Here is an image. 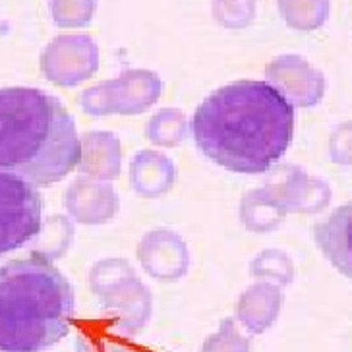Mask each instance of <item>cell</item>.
<instances>
[{"mask_svg":"<svg viewBox=\"0 0 352 352\" xmlns=\"http://www.w3.org/2000/svg\"><path fill=\"white\" fill-rule=\"evenodd\" d=\"M197 147L240 175H263L279 163L294 135V107L267 82L228 83L192 118Z\"/></svg>","mask_w":352,"mask_h":352,"instance_id":"cell-1","label":"cell"},{"mask_svg":"<svg viewBox=\"0 0 352 352\" xmlns=\"http://www.w3.org/2000/svg\"><path fill=\"white\" fill-rule=\"evenodd\" d=\"M78 161V130L56 97L35 87L0 89V173L51 186Z\"/></svg>","mask_w":352,"mask_h":352,"instance_id":"cell-2","label":"cell"},{"mask_svg":"<svg viewBox=\"0 0 352 352\" xmlns=\"http://www.w3.org/2000/svg\"><path fill=\"white\" fill-rule=\"evenodd\" d=\"M74 290L49 258L33 252L0 267V352H41L68 335Z\"/></svg>","mask_w":352,"mask_h":352,"instance_id":"cell-3","label":"cell"},{"mask_svg":"<svg viewBox=\"0 0 352 352\" xmlns=\"http://www.w3.org/2000/svg\"><path fill=\"white\" fill-rule=\"evenodd\" d=\"M43 230V201L33 184L0 173V256L25 246Z\"/></svg>","mask_w":352,"mask_h":352,"instance_id":"cell-4","label":"cell"},{"mask_svg":"<svg viewBox=\"0 0 352 352\" xmlns=\"http://www.w3.org/2000/svg\"><path fill=\"white\" fill-rule=\"evenodd\" d=\"M161 95V78L151 70L130 68L116 80L103 82L80 95L83 111L91 116L140 114Z\"/></svg>","mask_w":352,"mask_h":352,"instance_id":"cell-5","label":"cell"},{"mask_svg":"<svg viewBox=\"0 0 352 352\" xmlns=\"http://www.w3.org/2000/svg\"><path fill=\"white\" fill-rule=\"evenodd\" d=\"M263 190L285 213H320L331 201L329 184L296 165L273 168Z\"/></svg>","mask_w":352,"mask_h":352,"instance_id":"cell-6","label":"cell"},{"mask_svg":"<svg viewBox=\"0 0 352 352\" xmlns=\"http://www.w3.org/2000/svg\"><path fill=\"white\" fill-rule=\"evenodd\" d=\"M267 83L273 85L292 107L310 109L325 95V76L298 54H280L265 68Z\"/></svg>","mask_w":352,"mask_h":352,"instance_id":"cell-7","label":"cell"},{"mask_svg":"<svg viewBox=\"0 0 352 352\" xmlns=\"http://www.w3.org/2000/svg\"><path fill=\"white\" fill-rule=\"evenodd\" d=\"M99 66V47L89 35H63L47 47L43 70L58 85L89 80Z\"/></svg>","mask_w":352,"mask_h":352,"instance_id":"cell-8","label":"cell"},{"mask_svg":"<svg viewBox=\"0 0 352 352\" xmlns=\"http://www.w3.org/2000/svg\"><path fill=\"white\" fill-rule=\"evenodd\" d=\"M138 259L147 275L166 283L182 279L190 270L186 242L166 228L145 234L138 246Z\"/></svg>","mask_w":352,"mask_h":352,"instance_id":"cell-9","label":"cell"},{"mask_svg":"<svg viewBox=\"0 0 352 352\" xmlns=\"http://www.w3.org/2000/svg\"><path fill=\"white\" fill-rule=\"evenodd\" d=\"M101 304L103 320L128 337L142 331L151 316V292L138 279V275L126 279L109 294H104Z\"/></svg>","mask_w":352,"mask_h":352,"instance_id":"cell-10","label":"cell"},{"mask_svg":"<svg viewBox=\"0 0 352 352\" xmlns=\"http://www.w3.org/2000/svg\"><path fill=\"white\" fill-rule=\"evenodd\" d=\"M314 239L323 256L352 279V201L320 221L314 227Z\"/></svg>","mask_w":352,"mask_h":352,"instance_id":"cell-11","label":"cell"},{"mask_svg":"<svg viewBox=\"0 0 352 352\" xmlns=\"http://www.w3.org/2000/svg\"><path fill=\"white\" fill-rule=\"evenodd\" d=\"M66 206L83 225H101L114 217L118 209V196L104 182L95 178H80L68 190Z\"/></svg>","mask_w":352,"mask_h":352,"instance_id":"cell-12","label":"cell"},{"mask_svg":"<svg viewBox=\"0 0 352 352\" xmlns=\"http://www.w3.org/2000/svg\"><path fill=\"white\" fill-rule=\"evenodd\" d=\"M283 308L280 287L271 283H256L240 294L236 302V320L252 335H259L270 329L279 320Z\"/></svg>","mask_w":352,"mask_h":352,"instance_id":"cell-13","label":"cell"},{"mask_svg":"<svg viewBox=\"0 0 352 352\" xmlns=\"http://www.w3.org/2000/svg\"><path fill=\"white\" fill-rule=\"evenodd\" d=\"M78 166L87 178L114 180L120 175L122 149L113 132H87L80 142Z\"/></svg>","mask_w":352,"mask_h":352,"instance_id":"cell-14","label":"cell"},{"mask_svg":"<svg viewBox=\"0 0 352 352\" xmlns=\"http://www.w3.org/2000/svg\"><path fill=\"white\" fill-rule=\"evenodd\" d=\"M130 182L140 196H163L175 186L176 166L159 151H140L130 165Z\"/></svg>","mask_w":352,"mask_h":352,"instance_id":"cell-15","label":"cell"},{"mask_svg":"<svg viewBox=\"0 0 352 352\" xmlns=\"http://www.w3.org/2000/svg\"><path fill=\"white\" fill-rule=\"evenodd\" d=\"M285 211L273 201L270 194L259 188L254 192H248L242 197L240 204V219L244 227L254 232H271L279 228L285 221Z\"/></svg>","mask_w":352,"mask_h":352,"instance_id":"cell-16","label":"cell"},{"mask_svg":"<svg viewBox=\"0 0 352 352\" xmlns=\"http://www.w3.org/2000/svg\"><path fill=\"white\" fill-rule=\"evenodd\" d=\"M279 14L287 25L298 32H314L329 18V0H277Z\"/></svg>","mask_w":352,"mask_h":352,"instance_id":"cell-17","label":"cell"},{"mask_svg":"<svg viewBox=\"0 0 352 352\" xmlns=\"http://www.w3.org/2000/svg\"><path fill=\"white\" fill-rule=\"evenodd\" d=\"M188 130H190V124H188L186 114L182 111L161 109L147 122L145 134L151 144L161 145V147H176L186 140Z\"/></svg>","mask_w":352,"mask_h":352,"instance_id":"cell-18","label":"cell"},{"mask_svg":"<svg viewBox=\"0 0 352 352\" xmlns=\"http://www.w3.org/2000/svg\"><path fill=\"white\" fill-rule=\"evenodd\" d=\"M250 273L261 283L287 287L294 280V263L280 250H263L250 263Z\"/></svg>","mask_w":352,"mask_h":352,"instance_id":"cell-19","label":"cell"},{"mask_svg":"<svg viewBox=\"0 0 352 352\" xmlns=\"http://www.w3.org/2000/svg\"><path fill=\"white\" fill-rule=\"evenodd\" d=\"M78 349L82 352H135L130 337L107 320L97 329H83L78 337Z\"/></svg>","mask_w":352,"mask_h":352,"instance_id":"cell-20","label":"cell"},{"mask_svg":"<svg viewBox=\"0 0 352 352\" xmlns=\"http://www.w3.org/2000/svg\"><path fill=\"white\" fill-rule=\"evenodd\" d=\"M134 275L132 265L124 259H103V261L95 263L94 270L89 273V285H91L94 294L103 298L104 294H109L120 283H124L126 279H130Z\"/></svg>","mask_w":352,"mask_h":352,"instance_id":"cell-21","label":"cell"},{"mask_svg":"<svg viewBox=\"0 0 352 352\" xmlns=\"http://www.w3.org/2000/svg\"><path fill=\"white\" fill-rule=\"evenodd\" d=\"M97 0H51L52 18L60 28H82L94 18Z\"/></svg>","mask_w":352,"mask_h":352,"instance_id":"cell-22","label":"cell"},{"mask_svg":"<svg viewBox=\"0 0 352 352\" xmlns=\"http://www.w3.org/2000/svg\"><path fill=\"white\" fill-rule=\"evenodd\" d=\"M254 16L256 0H213V18L225 28H246L252 23Z\"/></svg>","mask_w":352,"mask_h":352,"instance_id":"cell-23","label":"cell"},{"mask_svg":"<svg viewBox=\"0 0 352 352\" xmlns=\"http://www.w3.org/2000/svg\"><path fill=\"white\" fill-rule=\"evenodd\" d=\"M201 352H250V341L236 329L232 318L221 321L219 329L209 335Z\"/></svg>","mask_w":352,"mask_h":352,"instance_id":"cell-24","label":"cell"},{"mask_svg":"<svg viewBox=\"0 0 352 352\" xmlns=\"http://www.w3.org/2000/svg\"><path fill=\"white\" fill-rule=\"evenodd\" d=\"M329 155L337 165H352V120L339 124L329 135Z\"/></svg>","mask_w":352,"mask_h":352,"instance_id":"cell-25","label":"cell"}]
</instances>
